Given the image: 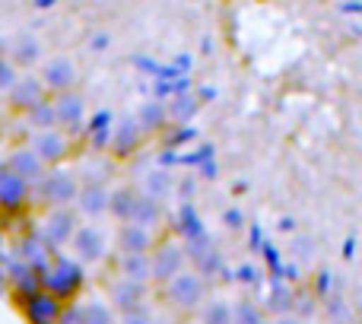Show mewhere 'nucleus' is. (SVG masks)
Instances as JSON below:
<instances>
[{
  "label": "nucleus",
  "mask_w": 362,
  "mask_h": 324,
  "mask_svg": "<svg viewBox=\"0 0 362 324\" xmlns=\"http://www.w3.org/2000/svg\"><path fill=\"white\" fill-rule=\"evenodd\" d=\"M42 289L61 302H76V296L86 289V270L74 258L54 255L48 270H42Z\"/></svg>",
  "instance_id": "nucleus-1"
},
{
  "label": "nucleus",
  "mask_w": 362,
  "mask_h": 324,
  "mask_svg": "<svg viewBox=\"0 0 362 324\" xmlns=\"http://www.w3.org/2000/svg\"><path fill=\"white\" fill-rule=\"evenodd\" d=\"M76 191H80V178L61 166L45 168V175L32 185V197L42 200L45 207H70L76 200Z\"/></svg>",
  "instance_id": "nucleus-2"
},
{
  "label": "nucleus",
  "mask_w": 362,
  "mask_h": 324,
  "mask_svg": "<svg viewBox=\"0 0 362 324\" xmlns=\"http://www.w3.org/2000/svg\"><path fill=\"white\" fill-rule=\"evenodd\" d=\"M163 296L172 308L178 312H197L206 299V280L197 274V270H181L175 280H169L163 287Z\"/></svg>",
  "instance_id": "nucleus-3"
},
{
  "label": "nucleus",
  "mask_w": 362,
  "mask_h": 324,
  "mask_svg": "<svg viewBox=\"0 0 362 324\" xmlns=\"http://www.w3.org/2000/svg\"><path fill=\"white\" fill-rule=\"evenodd\" d=\"M181 270H187L185 245L175 242V238H165V242L153 245V251H150V283L165 287L169 280H175Z\"/></svg>",
  "instance_id": "nucleus-4"
},
{
  "label": "nucleus",
  "mask_w": 362,
  "mask_h": 324,
  "mask_svg": "<svg viewBox=\"0 0 362 324\" xmlns=\"http://www.w3.org/2000/svg\"><path fill=\"white\" fill-rule=\"evenodd\" d=\"M0 267H4V274H6V289L13 293L16 302H23L25 296L42 289V274H35L29 264L19 261V258L10 255V251H0Z\"/></svg>",
  "instance_id": "nucleus-5"
},
{
  "label": "nucleus",
  "mask_w": 362,
  "mask_h": 324,
  "mask_svg": "<svg viewBox=\"0 0 362 324\" xmlns=\"http://www.w3.org/2000/svg\"><path fill=\"white\" fill-rule=\"evenodd\" d=\"M54 105V121L67 137H80V131L86 127V99H83L76 89H67V93H57L51 99Z\"/></svg>",
  "instance_id": "nucleus-6"
},
{
  "label": "nucleus",
  "mask_w": 362,
  "mask_h": 324,
  "mask_svg": "<svg viewBox=\"0 0 362 324\" xmlns=\"http://www.w3.org/2000/svg\"><path fill=\"white\" fill-rule=\"evenodd\" d=\"M74 232H76V213L70 207H51L45 213L42 226H38V236L48 242L51 251H61L64 245H70Z\"/></svg>",
  "instance_id": "nucleus-7"
},
{
  "label": "nucleus",
  "mask_w": 362,
  "mask_h": 324,
  "mask_svg": "<svg viewBox=\"0 0 362 324\" xmlns=\"http://www.w3.org/2000/svg\"><path fill=\"white\" fill-rule=\"evenodd\" d=\"M29 150L45 162V168H54V166H61L64 159H70L74 144H70V137L61 131V127H51V131H35L32 134Z\"/></svg>",
  "instance_id": "nucleus-8"
},
{
  "label": "nucleus",
  "mask_w": 362,
  "mask_h": 324,
  "mask_svg": "<svg viewBox=\"0 0 362 324\" xmlns=\"http://www.w3.org/2000/svg\"><path fill=\"white\" fill-rule=\"evenodd\" d=\"M29 204H32V185L23 181L19 175H13L6 168V162H0V213L19 216V213H25Z\"/></svg>",
  "instance_id": "nucleus-9"
},
{
  "label": "nucleus",
  "mask_w": 362,
  "mask_h": 324,
  "mask_svg": "<svg viewBox=\"0 0 362 324\" xmlns=\"http://www.w3.org/2000/svg\"><path fill=\"white\" fill-rule=\"evenodd\" d=\"M13 255H16L19 261L29 264L35 274H42V270H48L51 258H54L57 251L48 248V242L38 236V229H29V232H23V236L16 238V245H13Z\"/></svg>",
  "instance_id": "nucleus-10"
},
{
  "label": "nucleus",
  "mask_w": 362,
  "mask_h": 324,
  "mask_svg": "<svg viewBox=\"0 0 362 324\" xmlns=\"http://www.w3.org/2000/svg\"><path fill=\"white\" fill-rule=\"evenodd\" d=\"M16 306L29 324H57V315H61L64 302L54 299L51 293H45V289H38V293L25 296L23 302H16Z\"/></svg>",
  "instance_id": "nucleus-11"
},
{
  "label": "nucleus",
  "mask_w": 362,
  "mask_h": 324,
  "mask_svg": "<svg viewBox=\"0 0 362 324\" xmlns=\"http://www.w3.org/2000/svg\"><path fill=\"white\" fill-rule=\"evenodd\" d=\"M70 245H74L80 264H95V261H102V258H105L108 238H105V232H102L99 226H76Z\"/></svg>",
  "instance_id": "nucleus-12"
},
{
  "label": "nucleus",
  "mask_w": 362,
  "mask_h": 324,
  "mask_svg": "<svg viewBox=\"0 0 362 324\" xmlns=\"http://www.w3.org/2000/svg\"><path fill=\"white\" fill-rule=\"evenodd\" d=\"M42 86H45V93H67V89H74L76 86V67H74V61L70 57H51V61H45V67H42Z\"/></svg>",
  "instance_id": "nucleus-13"
},
{
  "label": "nucleus",
  "mask_w": 362,
  "mask_h": 324,
  "mask_svg": "<svg viewBox=\"0 0 362 324\" xmlns=\"http://www.w3.org/2000/svg\"><path fill=\"white\" fill-rule=\"evenodd\" d=\"M42 99H48V93H45V86H42L38 76H16V83L6 89V105H10L13 112H19V115H25L32 105H38Z\"/></svg>",
  "instance_id": "nucleus-14"
},
{
  "label": "nucleus",
  "mask_w": 362,
  "mask_h": 324,
  "mask_svg": "<svg viewBox=\"0 0 362 324\" xmlns=\"http://www.w3.org/2000/svg\"><path fill=\"white\" fill-rule=\"evenodd\" d=\"M108 299H112V308L118 312H131L137 306H146L150 302V283H134V280H115L108 287Z\"/></svg>",
  "instance_id": "nucleus-15"
},
{
  "label": "nucleus",
  "mask_w": 362,
  "mask_h": 324,
  "mask_svg": "<svg viewBox=\"0 0 362 324\" xmlns=\"http://www.w3.org/2000/svg\"><path fill=\"white\" fill-rule=\"evenodd\" d=\"M140 140H144V134H140L137 121H134V118H121L118 125L112 127V140H108V153H112L115 159H131L134 153L140 150Z\"/></svg>",
  "instance_id": "nucleus-16"
},
{
  "label": "nucleus",
  "mask_w": 362,
  "mask_h": 324,
  "mask_svg": "<svg viewBox=\"0 0 362 324\" xmlns=\"http://www.w3.org/2000/svg\"><path fill=\"white\" fill-rule=\"evenodd\" d=\"M76 210L83 216L95 219V216H105L108 213V187L102 181H80V191H76Z\"/></svg>",
  "instance_id": "nucleus-17"
},
{
  "label": "nucleus",
  "mask_w": 362,
  "mask_h": 324,
  "mask_svg": "<svg viewBox=\"0 0 362 324\" xmlns=\"http://www.w3.org/2000/svg\"><path fill=\"white\" fill-rule=\"evenodd\" d=\"M118 245H121V251H124V255H150L153 245H156V236H153V229H146V226L121 223Z\"/></svg>",
  "instance_id": "nucleus-18"
},
{
  "label": "nucleus",
  "mask_w": 362,
  "mask_h": 324,
  "mask_svg": "<svg viewBox=\"0 0 362 324\" xmlns=\"http://www.w3.org/2000/svg\"><path fill=\"white\" fill-rule=\"evenodd\" d=\"M6 168H10L13 175H19L23 181H29V185H35V181L45 175V162L38 159L29 146H16V150L6 156Z\"/></svg>",
  "instance_id": "nucleus-19"
},
{
  "label": "nucleus",
  "mask_w": 362,
  "mask_h": 324,
  "mask_svg": "<svg viewBox=\"0 0 362 324\" xmlns=\"http://www.w3.org/2000/svg\"><path fill=\"white\" fill-rule=\"evenodd\" d=\"M112 127H115V118L108 108H102V112H95L93 118H89L86 125V140L93 150H108V140H112Z\"/></svg>",
  "instance_id": "nucleus-20"
},
{
  "label": "nucleus",
  "mask_w": 362,
  "mask_h": 324,
  "mask_svg": "<svg viewBox=\"0 0 362 324\" xmlns=\"http://www.w3.org/2000/svg\"><path fill=\"white\" fill-rule=\"evenodd\" d=\"M165 118H169V108H165L159 99H153V102H146V105H140V112L134 121H137L140 134H156L165 127Z\"/></svg>",
  "instance_id": "nucleus-21"
},
{
  "label": "nucleus",
  "mask_w": 362,
  "mask_h": 324,
  "mask_svg": "<svg viewBox=\"0 0 362 324\" xmlns=\"http://www.w3.org/2000/svg\"><path fill=\"white\" fill-rule=\"evenodd\" d=\"M159 219H163V207H159V200L150 197V194H137V200H134V210H131V223L153 229Z\"/></svg>",
  "instance_id": "nucleus-22"
},
{
  "label": "nucleus",
  "mask_w": 362,
  "mask_h": 324,
  "mask_svg": "<svg viewBox=\"0 0 362 324\" xmlns=\"http://www.w3.org/2000/svg\"><path fill=\"white\" fill-rule=\"evenodd\" d=\"M140 191H134V187H115V191H108V213H112L115 219H121V223H131V210H134V200H137Z\"/></svg>",
  "instance_id": "nucleus-23"
},
{
  "label": "nucleus",
  "mask_w": 362,
  "mask_h": 324,
  "mask_svg": "<svg viewBox=\"0 0 362 324\" xmlns=\"http://www.w3.org/2000/svg\"><path fill=\"white\" fill-rule=\"evenodd\" d=\"M118 270L124 280L150 283V255H124L118 261Z\"/></svg>",
  "instance_id": "nucleus-24"
},
{
  "label": "nucleus",
  "mask_w": 362,
  "mask_h": 324,
  "mask_svg": "<svg viewBox=\"0 0 362 324\" xmlns=\"http://www.w3.org/2000/svg\"><path fill=\"white\" fill-rule=\"evenodd\" d=\"M80 321L83 324H115V312L108 302L89 299V302H80Z\"/></svg>",
  "instance_id": "nucleus-25"
},
{
  "label": "nucleus",
  "mask_w": 362,
  "mask_h": 324,
  "mask_svg": "<svg viewBox=\"0 0 362 324\" xmlns=\"http://www.w3.org/2000/svg\"><path fill=\"white\" fill-rule=\"evenodd\" d=\"M197 321L200 324H232V306L226 299H204Z\"/></svg>",
  "instance_id": "nucleus-26"
},
{
  "label": "nucleus",
  "mask_w": 362,
  "mask_h": 324,
  "mask_svg": "<svg viewBox=\"0 0 362 324\" xmlns=\"http://www.w3.org/2000/svg\"><path fill=\"white\" fill-rule=\"evenodd\" d=\"M25 121H29L32 131H51V127H57L54 105H51V99H42L38 105H32L29 112H25Z\"/></svg>",
  "instance_id": "nucleus-27"
},
{
  "label": "nucleus",
  "mask_w": 362,
  "mask_h": 324,
  "mask_svg": "<svg viewBox=\"0 0 362 324\" xmlns=\"http://www.w3.org/2000/svg\"><path fill=\"white\" fill-rule=\"evenodd\" d=\"M178 229H181V236H185V242H194V238H206L204 223H200L197 210H194L191 204L181 207V213H178Z\"/></svg>",
  "instance_id": "nucleus-28"
},
{
  "label": "nucleus",
  "mask_w": 362,
  "mask_h": 324,
  "mask_svg": "<svg viewBox=\"0 0 362 324\" xmlns=\"http://www.w3.org/2000/svg\"><path fill=\"white\" fill-rule=\"evenodd\" d=\"M42 57V45H38L35 35H19L13 42V64H35Z\"/></svg>",
  "instance_id": "nucleus-29"
},
{
  "label": "nucleus",
  "mask_w": 362,
  "mask_h": 324,
  "mask_svg": "<svg viewBox=\"0 0 362 324\" xmlns=\"http://www.w3.org/2000/svg\"><path fill=\"white\" fill-rule=\"evenodd\" d=\"M267 312L274 315H293V289L283 287L280 280L267 289Z\"/></svg>",
  "instance_id": "nucleus-30"
},
{
  "label": "nucleus",
  "mask_w": 362,
  "mask_h": 324,
  "mask_svg": "<svg viewBox=\"0 0 362 324\" xmlns=\"http://www.w3.org/2000/svg\"><path fill=\"white\" fill-rule=\"evenodd\" d=\"M197 112H200V102H197V96H194V93L175 96V99H172V108H169V115L175 121H181V125H187V121H191Z\"/></svg>",
  "instance_id": "nucleus-31"
},
{
  "label": "nucleus",
  "mask_w": 362,
  "mask_h": 324,
  "mask_svg": "<svg viewBox=\"0 0 362 324\" xmlns=\"http://www.w3.org/2000/svg\"><path fill=\"white\" fill-rule=\"evenodd\" d=\"M293 315L299 318L302 324L312 321L315 315H318V299H315V293H293Z\"/></svg>",
  "instance_id": "nucleus-32"
},
{
  "label": "nucleus",
  "mask_w": 362,
  "mask_h": 324,
  "mask_svg": "<svg viewBox=\"0 0 362 324\" xmlns=\"http://www.w3.org/2000/svg\"><path fill=\"white\" fill-rule=\"evenodd\" d=\"M172 185H175V181H172V175L165 172V168H156V172H150L146 175V191L144 194H150V197H165V194H172Z\"/></svg>",
  "instance_id": "nucleus-33"
},
{
  "label": "nucleus",
  "mask_w": 362,
  "mask_h": 324,
  "mask_svg": "<svg viewBox=\"0 0 362 324\" xmlns=\"http://www.w3.org/2000/svg\"><path fill=\"white\" fill-rule=\"evenodd\" d=\"M325 308H327V321H331V324H353L350 302L340 299V296H327V299H325Z\"/></svg>",
  "instance_id": "nucleus-34"
},
{
  "label": "nucleus",
  "mask_w": 362,
  "mask_h": 324,
  "mask_svg": "<svg viewBox=\"0 0 362 324\" xmlns=\"http://www.w3.org/2000/svg\"><path fill=\"white\" fill-rule=\"evenodd\" d=\"M232 324H264L261 308L251 299H238L235 306H232Z\"/></svg>",
  "instance_id": "nucleus-35"
},
{
  "label": "nucleus",
  "mask_w": 362,
  "mask_h": 324,
  "mask_svg": "<svg viewBox=\"0 0 362 324\" xmlns=\"http://www.w3.org/2000/svg\"><path fill=\"white\" fill-rule=\"evenodd\" d=\"M118 324H156V315H153V306L146 302V306H137L131 312H121Z\"/></svg>",
  "instance_id": "nucleus-36"
},
{
  "label": "nucleus",
  "mask_w": 362,
  "mask_h": 324,
  "mask_svg": "<svg viewBox=\"0 0 362 324\" xmlns=\"http://www.w3.org/2000/svg\"><path fill=\"white\" fill-rule=\"evenodd\" d=\"M13 83H16V64L6 61V57H0V93L10 89Z\"/></svg>",
  "instance_id": "nucleus-37"
},
{
  "label": "nucleus",
  "mask_w": 362,
  "mask_h": 324,
  "mask_svg": "<svg viewBox=\"0 0 362 324\" xmlns=\"http://www.w3.org/2000/svg\"><path fill=\"white\" fill-rule=\"evenodd\" d=\"M57 324H83L80 321V302H64L61 315H57Z\"/></svg>",
  "instance_id": "nucleus-38"
},
{
  "label": "nucleus",
  "mask_w": 362,
  "mask_h": 324,
  "mask_svg": "<svg viewBox=\"0 0 362 324\" xmlns=\"http://www.w3.org/2000/svg\"><path fill=\"white\" fill-rule=\"evenodd\" d=\"M194 137H197V131H194V127H187V125H185V127H178V131L169 137V150H178V146L191 144Z\"/></svg>",
  "instance_id": "nucleus-39"
},
{
  "label": "nucleus",
  "mask_w": 362,
  "mask_h": 324,
  "mask_svg": "<svg viewBox=\"0 0 362 324\" xmlns=\"http://www.w3.org/2000/svg\"><path fill=\"white\" fill-rule=\"evenodd\" d=\"M315 299H327L331 296V274L327 270H321V277H315Z\"/></svg>",
  "instance_id": "nucleus-40"
},
{
  "label": "nucleus",
  "mask_w": 362,
  "mask_h": 324,
  "mask_svg": "<svg viewBox=\"0 0 362 324\" xmlns=\"http://www.w3.org/2000/svg\"><path fill=\"white\" fill-rule=\"evenodd\" d=\"M134 67L144 70V74H153V76L159 74V64L153 61V57H146V54H137V57H134Z\"/></svg>",
  "instance_id": "nucleus-41"
},
{
  "label": "nucleus",
  "mask_w": 362,
  "mask_h": 324,
  "mask_svg": "<svg viewBox=\"0 0 362 324\" xmlns=\"http://www.w3.org/2000/svg\"><path fill=\"white\" fill-rule=\"evenodd\" d=\"M226 226H232V229H242V226H245V216H242L238 210H229V213H226Z\"/></svg>",
  "instance_id": "nucleus-42"
},
{
  "label": "nucleus",
  "mask_w": 362,
  "mask_h": 324,
  "mask_svg": "<svg viewBox=\"0 0 362 324\" xmlns=\"http://www.w3.org/2000/svg\"><path fill=\"white\" fill-rule=\"evenodd\" d=\"M108 45V32H99V35H93V42H89V48L93 51H102Z\"/></svg>",
  "instance_id": "nucleus-43"
},
{
  "label": "nucleus",
  "mask_w": 362,
  "mask_h": 324,
  "mask_svg": "<svg viewBox=\"0 0 362 324\" xmlns=\"http://www.w3.org/2000/svg\"><path fill=\"white\" fill-rule=\"evenodd\" d=\"M194 191H197V181H194V178L181 181V197H194Z\"/></svg>",
  "instance_id": "nucleus-44"
},
{
  "label": "nucleus",
  "mask_w": 362,
  "mask_h": 324,
  "mask_svg": "<svg viewBox=\"0 0 362 324\" xmlns=\"http://www.w3.org/2000/svg\"><path fill=\"white\" fill-rule=\"evenodd\" d=\"M191 64H194V61H191V54H178V57H175V64H172V67H175L178 74H185V70L191 67Z\"/></svg>",
  "instance_id": "nucleus-45"
},
{
  "label": "nucleus",
  "mask_w": 362,
  "mask_h": 324,
  "mask_svg": "<svg viewBox=\"0 0 362 324\" xmlns=\"http://www.w3.org/2000/svg\"><path fill=\"white\" fill-rule=\"evenodd\" d=\"M340 13H362V0H344Z\"/></svg>",
  "instance_id": "nucleus-46"
},
{
  "label": "nucleus",
  "mask_w": 362,
  "mask_h": 324,
  "mask_svg": "<svg viewBox=\"0 0 362 324\" xmlns=\"http://www.w3.org/2000/svg\"><path fill=\"white\" fill-rule=\"evenodd\" d=\"M235 277H238V280H245V283H251V280H255V267H248V264H245V267L235 270Z\"/></svg>",
  "instance_id": "nucleus-47"
},
{
  "label": "nucleus",
  "mask_w": 362,
  "mask_h": 324,
  "mask_svg": "<svg viewBox=\"0 0 362 324\" xmlns=\"http://www.w3.org/2000/svg\"><path fill=\"white\" fill-rule=\"evenodd\" d=\"M213 96H216V89L204 86V89H200V96H197V102H206V99H213Z\"/></svg>",
  "instance_id": "nucleus-48"
},
{
  "label": "nucleus",
  "mask_w": 362,
  "mask_h": 324,
  "mask_svg": "<svg viewBox=\"0 0 362 324\" xmlns=\"http://www.w3.org/2000/svg\"><path fill=\"white\" fill-rule=\"evenodd\" d=\"M276 324H302V321L296 318V315H280V318H276Z\"/></svg>",
  "instance_id": "nucleus-49"
},
{
  "label": "nucleus",
  "mask_w": 362,
  "mask_h": 324,
  "mask_svg": "<svg viewBox=\"0 0 362 324\" xmlns=\"http://www.w3.org/2000/svg\"><path fill=\"white\" fill-rule=\"evenodd\" d=\"M10 289H6V274H4V267H0V296H6Z\"/></svg>",
  "instance_id": "nucleus-50"
},
{
  "label": "nucleus",
  "mask_w": 362,
  "mask_h": 324,
  "mask_svg": "<svg viewBox=\"0 0 362 324\" xmlns=\"http://www.w3.org/2000/svg\"><path fill=\"white\" fill-rule=\"evenodd\" d=\"M54 4H57V0H35L38 10H48V6H54Z\"/></svg>",
  "instance_id": "nucleus-51"
},
{
  "label": "nucleus",
  "mask_w": 362,
  "mask_h": 324,
  "mask_svg": "<svg viewBox=\"0 0 362 324\" xmlns=\"http://www.w3.org/2000/svg\"><path fill=\"white\" fill-rule=\"evenodd\" d=\"M4 245H6V226H4V219H0V251H4Z\"/></svg>",
  "instance_id": "nucleus-52"
},
{
  "label": "nucleus",
  "mask_w": 362,
  "mask_h": 324,
  "mask_svg": "<svg viewBox=\"0 0 362 324\" xmlns=\"http://www.w3.org/2000/svg\"><path fill=\"white\" fill-rule=\"evenodd\" d=\"M181 324H200V321H181Z\"/></svg>",
  "instance_id": "nucleus-53"
},
{
  "label": "nucleus",
  "mask_w": 362,
  "mask_h": 324,
  "mask_svg": "<svg viewBox=\"0 0 362 324\" xmlns=\"http://www.w3.org/2000/svg\"><path fill=\"white\" fill-rule=\"evenodd\" d=\"M0 112H4V99H0Z\"/></svg>",
  "instance_id": "nucleus-54"
},
{
  "label": "nucleus",
  "mask_w": 362,
  "mask_h": 324,
  "mask_svg": "<svg viewBox=\"0 0 362 324\" xmlns=\"http://www.w3.org/2000/svg\"><path fill=\"white\" fill-rule=\"evenodd\" d=\"M305 324H315V321H305Z\"/></svg>",
  "instance_id": "nucleus-55"
}]
</instances>
